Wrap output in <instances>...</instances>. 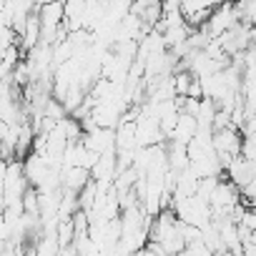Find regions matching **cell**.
Wrapping results in <instances>:
<instances>
[{
	"label": "cell",
	"instance_id": "1",
	"mask_svg": "<svg viewBox=\"0 0 256 256\" xmlns=\"http://www.w3.org/2000/svg\"><path fill=\"white\" fill-rule=\"evenodd\" d=\"M8 236H10V231H8V221H6L3 214H0V251H3V244L8 241Z\"/></svg>",
	"mask_w": 256,
	"mask_h": 256
}]
</instances>
